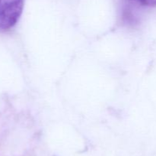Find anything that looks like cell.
<instances>
[{
    "label": "cell",
    "instance_id": "7a4b0ae2",
    "mask_svg": "<svg viewBox=\"0 0 156 156\" xmlns=\"http://www.w3.org/2000/svg\"><path fill=\"white\" fill-rule=\"evenodd\" d=\"M129 1L143 6L153 7V6H156V0H129Z\"/></svg>",
    "mask_w": 156,
    "mask_h": 156
},
{
    "label": "cell",
    "instance_id": "6da1fadb",
    "mask_svg": "<svg viewBox=\"0 0 156 156\" xmlns=\"http://www.w3.org/2000/svg\"><path fill=\"white\" fill-rule=\"evenodd\" d=\"M24 5V0H0V30H9L16 24Z\"/></svg>",
    "mask_w": 156,
    "mask_h": 156
}]
</instances>
